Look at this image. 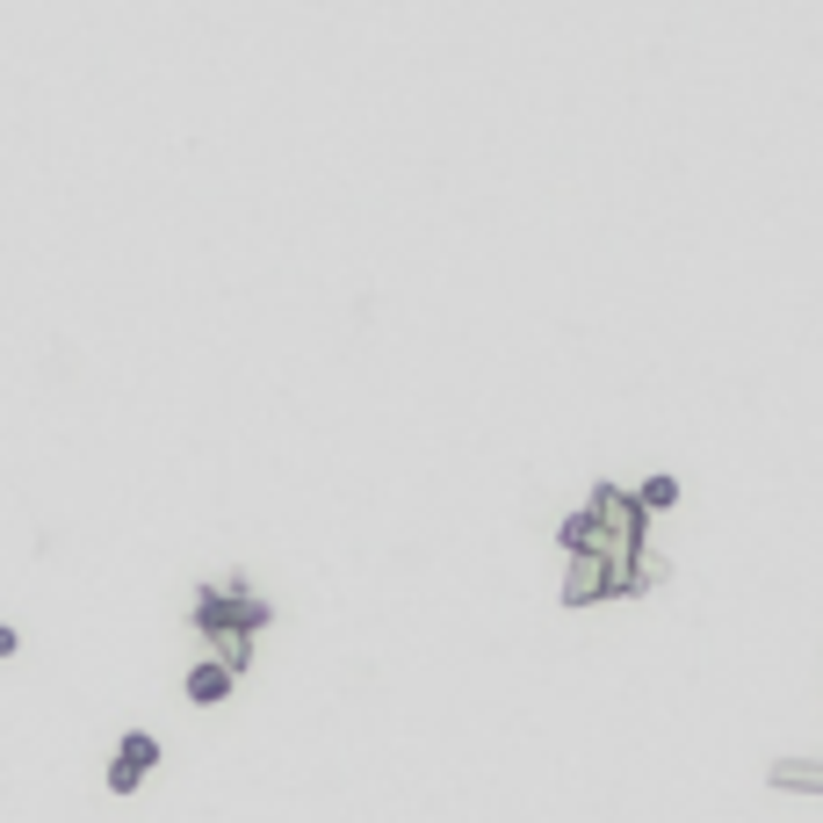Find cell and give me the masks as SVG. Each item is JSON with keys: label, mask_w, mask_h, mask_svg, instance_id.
I'll return each instance as SVG.
<instances>
[{"label": "cell", "mask_w": 823, "mask_h": 823, "mask_svg": "<svg viewBox=\"0 0 823 823\" xmlns=\"http://www.w3.org/2000/svg\"><path fill=\"white\" fill-rule=\"evenodd\" d=\"M196 622L210 628V636H253V628H268V607L260 600H246V593H202L196 600Z\"/></svg>", "instance_id": "1"}, {"label": "cell", "mask_w": 823, "mask_h": 823, "mask_svg": "<svg viewBox=\"0 0 823 823\" xmlns=\"http://www.w3.org/2000/svg\"><path fill=\"white\" fill-rule=\"evenodd\" d=\"M593 520L607 528V542L636 549V528H643V513H636V491H622V485H600V491H593Z\"/></svg>", "instance_id": "2"}, {"label": "cell", "mask_w": 823, "mask_h": 823, "mask_svg": "<svg viewBox=\"0 0 823 823\" xmlns=\"http://www.w3.org/2000/svg\"><path fill=\"white\" fill-rule=\"evenodd\" d=\"M153 765H159V744H153V737H123L116 765H108V788H116V794H131L137 780L153 773Z\"/></svg>", "instance_id": "3"}, {"label": "cell", "mask_w": 823, "mask_h": 823, "mask_svg": "<svg viewBox=\"0 0 823 823\" xmlns=\"http://www.w3.org/2000/svg\"><path fill=\"white\" fill-rule=\"evenodd\" d=\"M585 600H607V556H571L564 607H585Z\"/></svg>", "instance_id": "4"}, {"label": "cell", "mask_w": 823, "mask_h": 823, "mask_svg": "<svg viewBox=\"0 0 823 823\" xmlns=\"http://www.w3.org/2000/svg\"><path fill=\"white\" fill-rule=\"evenodd\" d=\"M564 549H571V556H607V528L593 520V506L564 520Z\"/></svg>", "instance_id": "5"}, {"label": "cell", "mask_w": 823, "mask_h": 823, "mask_svg": "<svg viewBox=\"0 0 823 823\" xmlns=\"http://www.w3.org/2000/svg\"><path fill=\"white\" fill-rule=\"evenodd\" d=\"M773 788H794V794H823V759H780V765H773Z\"/></svg>", "instance_id": "6"}, {"label": "cell", "mask_w": 823, "mask_h": 823, "mask_svg": "<svg viewBox=\"0 0 823 823\" xmlns=\"http://www.w3.org/2000/svg\"><path fill=\"white\" fill-rule=\"evenodd\" d=\"M225 694H231V671H225V665H202V671H196V679H188V701H196V708H210V701H225Z\"/></svg>", "instance_id": "7"}, {"label": "cell", "mask_w": 823, "mask_h": 823, "mask_svg": "<svg viewBox=\"0 0 823 823\" xmlns=\"http://www.w3.org/2000/svg\"><path fill=\"white\" fill-rule=\"evenodd\" d=\"M679 506V477H650V485H636V513H671Z\"/></svg>", "instance_id": "8"}, {"label": "cell", "mask_w": 823, "mask_h": 823, "mask_svg": "<svg viewBox=\"0 0 823 823\" xmlns=\"http://www.w3.org/2000/svg\"><path fill=\"white\" fill-rule=\"evenodd\" d=\"M8 650H15V628H8V622H0V657H8Z\"/></svg>", "instance_id": "9"}]
</instances>
